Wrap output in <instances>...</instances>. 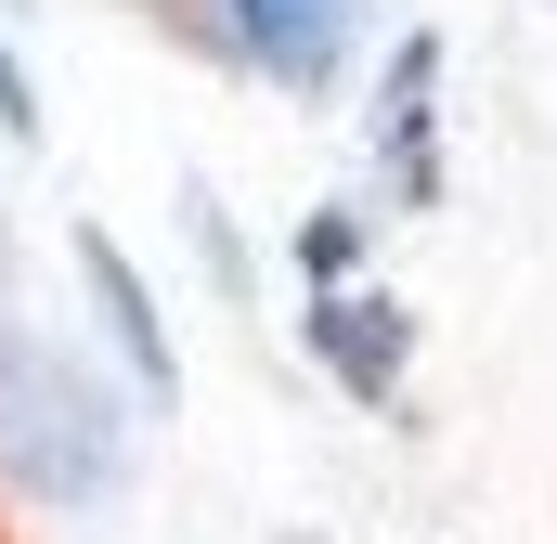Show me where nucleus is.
<instances>
[{
    "label": "nucleus",
    "mask_w": 557,
    "mask_h": 544,
    "mask_svg": "<svg viewBox=\"0 0 557 544\" xmlns=\"http://www.w3.org/2000/svg\"><path fill=\"white\" fill-rule=\"evenodd\" d=\"M311 363L350 390V403H403V363H416V311L389 285H311Z\"/></svg>",
    "instance_id": "nucleus-4"
},
{
    "label": "nucleus",
    "mask_w": 557,
    "mask_h": 544,
    "mask_svg": "<svg viewBox=\"0 0 557 544\" xmlns=\"http://www.w3.org/2000/svg\"><path fill=\"white\" fill-rule=\"evenodd\" d=\"M0 311H13V221H0Z\"/></svg>",
    "instance_id": "nucleus-8"
},
{
    "label": "nucleus",
    "mask_w": 557,
    "mask_h": 544,
    "mask_svg": "<svg viewBox=\"0 0 557 544\" xmlns=\"http://www.w3.org/2000/svg\"><path fill=\"white\" fill-rule=\"evenodd\" d=\"M65 260H78V298H91V324H104V363H117V390H131L156 428H169V415H182V350H169V311H156L143 260L104 234V221H78V234H65Z\"/></svg>",
    "instance_id": "nucleus-3"
},
{
    "label": "nucleus",
    "mask_w": 557,
    "mask_h": 544,
    "mask_svg": "<svg viewBox=\"0 0 557 544\" xmlns=\"http://www.w3.org/2000/svg\"><path fill=\"white\" fill-rule=\"evenodd\" d=\"M298 272L311 285H363V208H311L298 221Z\"/></svg>",
    "instance_id": "nucleus-6"
},
{
    "label": "nucleus",
    "mask_w": 557,
    "mask_h": 544,
    "mask_svg": "<svg viewBox=\"0 0 557 544\" xmlns=\"http://www.w3.org/2000/svg\"><path fill=\"white\" fill-rule=\"evenodd\" d=\"M0 143H52V104H39V78L13 65V39H0Z\"/></svg>",
    "instance_id": "nucleus-7"
},
{
    "label": "nucleus",
    "mask_w": 557,
    "mask_h": 544,
    "mask_svg": "<svg viewBox=\"0 0 557 544\" xmlns=\"http://www.w3.org/2000/svg\"><path fill=\"white\" fill-rule=\"evenodd\" d=\"M208 26H221V52L247 65V78H273V91H337L350 65H363V26H376V0H208Z\"/></svg>",
    "instance_id": "nucleus-2"
},
{
    "label": "nucleus",
    "mask_w": 557,
    "mask_h": 544,
    "mask_svg": "<svg viewBox=\"0 0 557 544\" xmlns=\"http://www.w3.org/2000/svg\"><path fill=\"white\" fill-rule=\"evenodd\" d=\"M428 91H441V39H403L389 52V91H376V169L389 195H441V131H428Z\"/></svg>",
    "instance_id": "nucleus-5"
},
{
    "label": "nucleus",
    "mask_w": 557,
    "mask_h": 544,
    "mask_svg": "<svg viewBox=\"0 0 557 544\" xmlns=\"http://www.w3.org/2000/svg\"><path fill=\"white\" fill-rule=\"evenodd\" d=\"M143 467V403L117 390L104 350H78L65 324H13L0 311V493L52 506V519H104Z\"/></svg>",
    "instance_id": "nucleus-1"
}]
</instances>
